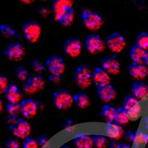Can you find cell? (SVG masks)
Returning a JSON list of instances; mask_svg holds the SVG:
<instances>
[{
    "label": "cell",
    "mask_w": 148,
    "mask_h": 148,
    "mask_svg": "<svg viewBox=\"0 0 148 148\" xmlns=\"http://www.w3.org/2000/svg\"><path fill=\"white\" fill-rule=\"evenodd\" d=\"M136 45L143 48L144 50L148 51V33L147 32H141L138 34L136 39Z\"/></svg>",
    "instance_id": "obj_32"
},
{
    "label": "cell",
    "mask_w": 148,
    "mask_h": 148,
    "mask_svg": "<svg viewBox=\"0 0 148 148\" xmlns=\"http://www.w3.org/2000/svg\"><path fill=\"white\" fill-rule=\"evenodd\" d=\"M53 101L58 109L67 110L71 108L73 104V97L69 91L60 89L53 93Z\"/></svg>",
    "instance_id": "obj_5"
},
{
    "label": "cell",
    "mask_w": 148,
    "mask_h": 148,
    "mask_svg": "<svg viewBox=\"0 0 148 148\" xmlns=\"http://www.w3.org/2000/svg\"><path fill=\"white\" fill-rule=\"evenodd\" d=\"M93 145L96 148H105L108 145V141L106 136L101 134H96L92 136Z\"/></svg>",
    "instance_id": "obj_29"
},
{
    "label": "cell",
    "mask_w": 148,
    "mask_h": 148,
    "mask_svg": "<svg viewBox=\"0 0 148 148\" xmlns=\"http://www.w3.org/2000/svg\"><path fill=\"white\" fill-rule=\"evenodd\" d=\"M72 8H73V0H53V11L54 19L57 21L61 16Z\"/></svg>",
    "instance_id": "obj_13"
},
{
    "label": "cell",
    "mask_w": 148,
    "mask_h": 148,
    "mask_svg": "<svg viewBox=\"0 0 148 148\" xmlns=\"http://www.w3.org/2000/svg\"><path fill=\"white\" fill-rule=\"evenodd\" d=\"M85 47L87 51L91 54H97L103 52L106 47L101 36L96 34H90L85 39Z\"/></svg>",
    "instance_id": "obj_7"
},
{
    "label": "cell",
    "mask_w": 148,
    "mask_h": 148,
    "mask_svg": "<svg viewBox=\"0 0 148 148\" xmlns=\"http://www.w3.org/2000/svg\"><path fill=\"white\" fill-rule=\"evenodd\" d=\"M139 103V100L135 97L133 95H127V96H125L124 101H123V108L126 110H128Z\"/></svg>",
    "instance_id": "obj_31"
},
{
    "label": "cell",
    "mask_w": 148,
    "mask_h": 148,
    "mask_svg": "<svg viewBox=\"0 0 148 148\" xmlns=\"http://www.w3.org/2000/svg\"><path fill=\"white\" fill-rule=\"evenodd\" d=\"M145 64H146L147 67H148V51H147V54H146V58H145Z\"/></svg>",
    "instance_id": "obj_45"
},
{
    "label": "cell",
    "mask_w": 148,
    "mask_h": 148,
    "mask_svg": "<svg viewBox=\"0 0 148 148\" xmlns=\"http://www.w3.org/2000/svg\"><path fill=\"white\" fill-rule=\"evenodd\" d=\"M37 141H38V144H39V146H44L47 143V138L45 136H40L38 138Z\"/></svg>",
    "instance_id": "obj_41"
},
{
    "label": "cell",
    "mask_w": 148,
    "mask_h": 148,
    "mask_svg": "<svg viewBox=\"0 0 148 148\" xmlns=\"http://www.w3.org/2000/svg\"><path fill=\"white\" fill-rule=\"evenodd\" d=\"M0 34L3 36L7 37V38L17 36L16 31L8 24L0 25Z\"/></svg>",
    "instance_id": "obj_30"
},
{
    "label": "cell",
    "mask_w": 148,
    "mask_h": 148,
    "mask_svg": "<svg viewBox=\"0 0 148 148\" xmlns=\"http://www.w3.org/2000/svg\"><path fill=\"white\" fill-rule=\"evenodd\" d=\"M18 119V118L17 115H8L6 117V121L8 123H10V125H11V124H14L15 121H16V120Z\"/></svg>",
    "instance_id": "obj_40"
},
{
    "label": "cell",
    "mask_w": 148,
    "mask_h": 148,
    "mask_svg": "<svg viewBox=\"0 0 148 148\" xmlns=\"http://www.w3.org/2000/svg\"><path fill=\"white\" fill-rule=\"evenodd\" d=\"M49 82L53 83H59L60 82L61 76L60 75H56V74H50L47 78Z\"/></svg>",
    "instance_id": "obj_39"
},
{
    "label": "cell",
    "mask_w": 148,
    "mask_h": 148,
    "mask_svg": "<svg viewBox=\"0 0 148 148\" xmlns=\"http://www.w3.org/2000/svg\"><path fill=\"white\" fill-rule=\"evenodd\" d=\"M30 65L32 67L33 70L36 73H41L45 70V66L43 63L39 59H34L30 62Z\"/></svg>",
    "instance_id": "obj_36"
},
{
    "label": "cell",
    "mask_w": 148,
    "mask_h": 148,
    "mask_svg": "<svg viewBox=\"0 0 148 148\" xmlns=\"http://www.w3.org/2000/svg\"><path fill=\"white\" fill-rule=\"evenodd\" d=\"M2 53L8 59L12 61H20L25 56V47L20 42H14L8 45Z\"/></svg>",
    "instance_id": "obj_8"
},
{
    "label": "cell",
    "mask_w": 148,
    "mask_h": 148,
    "mask_svg": "<svg viewBox=\"0 0 148 148\" xmlns=\"http://www.w3.org/2000/svg\"><path fill=\"white\" fill-rule=\"evenodd\" d=\"M145 127L148 130V116H146L145 119Z\"/></svg>",
    "instance_id": "obj_44"
},
{
    "label": "cell",
    "mask_w": 148,
    "mask_h": 148,
    "mask_svg": "<svg viewBox=\"0 0 148 148\" xmlns=\"http://www.w3.org/2000/svg\"><path fill=\"white\" fill-rule=\"evenodd\" d=\"M132 94L138 100L143 99L148 95V84L142 81H136L132 83Z\"/></svg>",
    "instance_id": "obj_21"
},
{
    "label": "cell",
    "mask_w": 148,
    "mask_h": 148,
    "mask_svg": "<svg viewBox=\"0 0 148 148\" xmlns=\"http://www.w3.org/2000/svg\"><path fill=\"white\" fill-rule=\"evenodd\" d=\"M4 94L6 100L10 102L19 103L22 101V92L18 86L14 82H9L8 85L4 91Z\"/></svg>",
    "instance_id": "obj_16"
},
{
    "label": "cell",
    "mask_w": 148,
    "mask_h": 148,
    "mask_svg": "<svg viewBox=\"0 0 148 148\" xmlns=\"http://www.w3.org/2000/svg\"><path fill=\"white\" fill-rule=\"evenodd\" d=\"M74 81L82 89L89 88L92 83V71L85 64H82L76 68L73 75Z\"/></svg>",
    "instance_id": "obj_1"
},
{
    "label": "cell",
    "mask_w": 148,
    "mask_h": 148,
    "mask_svg": "<svg viewBox=\"0 0 148 148\" xmlns=\"http://www.w3.org/2000/svg\"><path fill=\"white\" fill-rule=\"evenodd\" d=\"M114 121H116V123H118L121 125H127L130 121L127 111L124 108H117Z\"/></svg>",
    "instance_id": "obj_27"
},
{
    "label": "cell",
    "mask_w": 148,
    "mask_h": 148,
    "mask_svg": "<svg viewBox=\"0 0 148 148\" xmlns=\"http://www.w3.org/2000/svg\"><path fill=\"white\" fill-rule=\"evenodd\" d=\"M116 148H132V147L130 145H128L127 143H121L118 145Z\"/></svg>",
    "instance_id": "obj_42"
},
{
    "label": "cell",
    "mask_w": 148,
    "mask_h": 148,
    "mask_svg": "<svg viewBox=\"0 0 148 148\" xmlns=\"http://www.w3.org/2000/svg\"><path fill=\"white\" fill-rule=\"evenodd\" d=\"M5 147L6 148H19L20 143H19L18 138L16 137H12L7 140L6 143H5Z\"/></svg>",
    "instance_id": "obj_37"
},
{
    "label": "cell",
    "mask_w": 148,
    "mask_h": 148,
    "mask_svg": "<svg viewBox=\"0 0 148 148\" xmlns=\"http://www.w3.org/2000/svg\"><path fill=\"white\" fill-rule=\"evenodd\" d=\"M45 67L51 74L60 75L64 73L65 71L64 59L61 56H51L45 62Z\"/></svg>",
    "instance_id": "obj_9"
},
{
    "label": "cell",
    "mask_w": 148,
    "mask_h": 148,
    "mask_svg": "<svg viewBox=\"0 0 148 148\" xmlns=\"http://www.w3.org/2000/svg\"><path fill=\"white\" fill-rule=\"evenodd\" d=\"M82 19L85 27L91 31L99 30L104 21L99 13L92 10H84L82 14Z\"/></svg>",
    "instance_id": "obj_2"
},
{
    "label": "cell",
    "mask_w": 148,
    "mask_h": 148,
    "mask_svg": "<svg viewBox=\"0 0 148 148\" xmlns=\"http://www.w3.org/2000/svg\"><path fill=\"white\" fill-rule=\"evenodd\" d=\"M8 84L9 82L7 77L0 73V95L2 94V92H4L5 88H7Z\"/></svg>",
    "instance_id": "obj_38"
},
{
    "label": "cell",
    "mask_w": 148,
    "mask_h": 148,
    "mask_svg": "<svg viewBox=\"0 0 148 148\" xmlns=\"http://www.w3.org/2000/svg\"><path fill=\"white\" fill-rule=\"evenodd\" d=\"M132 143L136 147L142 145H147L148 144V133L140 130L133 132Z\"/></svg>",
    "instance_id": "obj_24"
},
{
    "label": "cell",
    "mask_w": 148,
    "mask_h": 148,
    "mask_svg": "<svg viewBox=\"0 0 148 148\" xmlns=\"http://www.w3.org/2000/svg\"><path fill=\"white\" fill-rule=\"evenodd\" d=\"M105 134L110 138L113 140H119L121 138L124 133V130L121 125L116 121H107L106 126L104 128Z\"/></svg>",
    "instance_id": "obj_17"
},
{
    "label": "cell",
    "mask_w": 148,
    "mask_h": 148,
    "mask_svg": "<svg viewBox=\"0 0 148 148\" xmlns=\"http://www.w3.org/2000/svg\"><path fill=\"white\" fill-rule=\"evenodd\" d=\"M39 146L37 140L34 139L32 137L28 136L23 139V142H22L23 148H38Z\"/></svg>",
    "instance_id": "obj_35"
},
{
    "label": "cell",
    "mask_w": 148,
    "mask_h": 148,
    "mask_svg": "<svg viewBox=\"0 0 148 148\" xmlns=\"http://www.w3.org/2000/svg\"><path fill=\"white\" fill-rule=\"evenodd\" d=\"M147 51L141 48L137 45H134L131 47L130 51V57L133 60V62L138 64H145V58H146Z\"/></svg>",
    "instance_id": "obj_22"
},
{
    "label": "cell",
    "mask_w": 148,
    "mask_h": 148,
    "mask_svg": "<svg viewBox=\"0 0 148 148\" xmlns=\"http://www.w3.org/2000/svg\"><path fill=\"white\" fill-rule=\"evenodd\" d=\"M97 94L104 102H110L116 97V90L112 84H108L98 87Z\"/></svg>",
    "instance_id": "obj_15"
},
{
    "label": "cell",
    "mask_w": 148,
    "mask_h": 148,
    "mask_svg": "<svg viewBox=\"0 0 148 148\" xmlns=\"http://www.w3.org/2000/svg\"><path fill=\"white\" fill-rule=\"evenodd\" d=\"M142 107H141V104H138L136 106L133 107L130 110H128L127 113L128 116H129L130 121H137L138 119L140 118L142 115Z\"/></svg>",
    "instance_id": "obj_28"
},
{
    "label": "cell",
    "mask_w": 148,
    "mask_h": 148,
    "mask_svg": "<svg viewBox=\"0 0 148 148\" xmlns=\"http://www.w3.org/2000/svg\"><path fill=\"white\" fill-rule=\"evenodd\" d=\"M9 130L16 138L25 139L30 136L31 133V126L27 119L18 118L14 124L9 125Z\"/></svg>",
    "instance_id": "obj_4"
},
{
    "label": "cell",
    "mask_w": 148,
    "mask_h": 148,
    "mask_svg": "<svg viewBox=\"0 0 148 148\" xmlns=\"http://www.w3.org/2000/svg\"><path fill=\"white\" fill-rule=\"evenodd\" d=\"M106 46L112 52L119 53L125 49L126 46V40L125 36L119 32H113L107 36L105 38Z\"/></svg>",
    "instance_id": "obj_6"
},
{
    "label": "cell",
    "mask_w": 148,
    "mask_h": 148,
    "mask_svg": "<svg viewBox=\"0 0 148 148\" xmlns=\"http://www.w3.org/2000/svg\"><path fill=\"white\" fill-rule=\"evenodd\" d=\"M64 52L71 58H76L82 53V43L80 39L71 37L64 42Z\"/></svg>",
    "instance_id": "obj_12"
},
{
    "label": "cell",
    "mask_w": 148,
    "mask_h": 148,
    "mask_svg": "<svg viewBox=\"0 0 148 148\" xmlns=\"http://www.w3.org/2000/svg\"><path fill=\"white\" fill-rule=\"evenodd\" d=\"M20 113L25 119H31L36 115L39 103L32 99H25L19 102Z\"/></svg>",
    "instance_id": "obj_10"
},
{
    "label": "cell",
    "mask_w": 148,
    "mask_h": 148,
    "mask_svg": "<svg viewBox=\"0 0 148 148\" xmlns=\"http://www.w3.org/2000/svg\"><path fill=\"white\" fill-rule=\"evenodd\" d=\"M59 148H72L71 146H69V145H63V146L60 147Z\"/></svg>",
    "instance_id": "obj_46"
},
{
    "label": "cell",
    "mask_w": 148,
    "mask_h": 148,
    "mask_svg": "<svg viewBox=\"0 0 148 148\" xmlns=\"http://www.w3.org/2000/svg\"><path fill=\"white\" fill-rule=\"evenodd\" d=\"M22 32L26 40L30 43H36L40 39L42 34V27L37 22L30 20L23 24Z\"/></svg>",
    "instance_id": "obj_3"
},
{
    "label": "cell",
    "mask_w": 148,
    "mask_h": 148,
    "mask_svg": "<svg viewBox=\"0 0 148 148\" xmlns=\"http://www.w3.org/2000/svg\"><path fill=\"white\" fill-rule=\"evenodd\" d=\"M73 101L76 106L82 109L87 108L90 104L88 95L84 92H78L73 96Z\"/></svg>",
    "instance_id": "obj_23"
},
{
    "label": "cell",
    "mask_w": 148,
    "mask_h": 148,
    "mask_svg": "<svg viewBox=\"0 0 148 148\" xmlns=\"http://www.w3.org/2000/svg\"><path fill=\"white\" fill-rule=\"evenodd\" d=\"M26 82L29 85L34 94L44 89L45 85L44 78L39 73L33 74L29 76Z\"/></svg>",
    "instance_id": "obj_19"
},
{
    "label": "cell",
    "mask_w": 148,
    "mask_h": 148,
    "mask_svg": "<svg viewBox=\"0 0 148 148\" xmlns=\"http://www.w3.org/2000/svg\"><path fill=\"white\" fill-rule=\"evenodd\" d=\"M18 1H20L21 2H22V3L24 4H30V3H32L33 2H34L35 0H18Z\"/></svg>",
    "instance_id": "obj_43"
},
{
    "label": "cell",
    "mask_w": 148,
    "mask_h": 148,
    "mask_svg": "<svg viewBox=\"0 0 148 148\" xmlns=\"http://www.w3.org/2000/svg\"><path fill=\"white\" fill-rule=\"evenodd\" d=\"M5 108L8 115H18V113H20V104H19V103L7 101V103L5 105Z\"/></svg>",
    "instance_id": "obj_33"
},
{
    "label": "cell",
    "mask_w": 148,
    "mask_h": 148,
    "mask_svg": "<svg viewBox=\"0 0 148 148\" xmlns=\"http://www.w3.org/2000/svg\"><path fill=\"white\" fill-rule=\"evenodd\" d=\"M15 76L18 80L25 82L29 78V72L24 66H18L15 70Z\"/></svg>",
    "instance_id": "obj_34"
},
{
    "label": "cell",
    "mask_w": 148,
    "mask_h": 148,
    "mask_svg": "<svg viewBox=\"0 0 148 148\" xmlns=\"http://www.w3.org/2000/svg\"><path fill=\"white\" fill-rule=\"evenodd\" d=\"M74 18H75V10H74V8H72L61 16L57 19V22H59L63 26L67 27L72 25Z\"/></svg>",
    "instance_id": "obj_26"
},
{
    "label": "cell",
    "mask_w": 148,
    "mask_h": 148,
    "mask_svg": "<svg viewBox=\"0 0 148 148\" xmlns=\"http://www.w3.org/2000/svg\"><path fill=\"white\" fill-rule=\"evenodd\" d=\"M101 67L110 75H118L120 72L121 65L116 56H106L101 61Z\"/></svg>",
    "instance_id": "obj_11"
},
{
    "label": "cell",
    "mask_w": 148,
    "mask_h": 148,
    "mask_svg": "<svg viewBox=\"0 0 148 148\" xmlns=\"http://www.w3.org/2000/svg\"><path fill=\"white\" fill-rule=\"evenodd\" d=\"M116 110L113 105L109 104H104L101 107V118L106 120L107 121H113L115 120Z\"/></svg>",
    "instance_id": "obj_25"
},
{
    "label": "cell",
    "mask_w": 148,
    "mask_h": 148,
    "mask_svg": "<svg viewBox=\"0 0 148 148\" xmlns=\"http://www.w3.org/2000/svg\"><path fill=\"white\" fill-rule=\"evenodd\" d=\"M73 142L76 148H92L93 139L88 133H80L73 138Z\"/></svg>",
    "instance_id": "obj_20"
},
{
    "label": "cell",
    "mask_w": 148,
    "mask_h": 148,
    "mask_svg": "<svg viewBox=\"0 0 148 148\" xmlns=\"http://www.w3.org/2000/svg\"><path fill=\"white\" fill-rule=\"evenodd\" d=\"M127 71L130 76L138 80L145 79L148 75V68L146 65L133 62L128 65Z\"/></svg>",
    "instance_id": "obj_14"
},
{
    "label": "cell",
    "mask_w": 148,
    "mask_h": 148,
    "mask_svg": "<svg viewBox=\"0 0 148 148\" xmlns=\"http://www.w3.org/2000/svg\"><path fill=\"white\" fill-rule=\"evenodd\" d=\"M2 110V100L0 99V113H1Z\"/></svg>",
    "instance_id": "obj_47"
},
{
    "label": "cell",
    "mask_w": 148,
    "mask_h": 148,
    "mask_svg": "<svg viewBox=\"0 0 148 148\" xmlns=\"http://www.w3.org/2000/svg\"><path fill=\"white\" fill-rule=\"evenodd\" d=\"M92 80L96 86L108 84L110 83V76L107 71H104L102 67H96L92 72Z\"/></svg>",
    "instance_id": "obj_18"
},
{
    "label": "cell",
    "mask_w": 148,
    "mask_h": 148,
    "mask_svg": "<svg viewBox=\"0 0 148 148\" xmlns=\"http://www.w3.org/2000/svg\"><path fill=\"white\" fill-rule=\"evenodd\" d=\"M0 148H3V147H2V145H0Z\"/></svg>",
    "instance_id": "obj_48"
}]
</instances>
